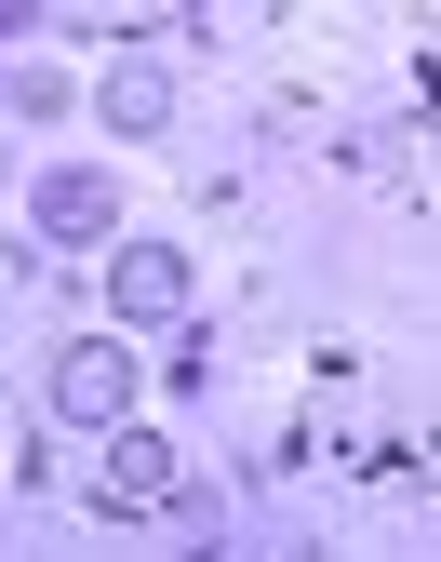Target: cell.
<instances>
[{
	"label": "cell",
	"mask_w": 441,
	"mask_h": 562,
	"mask_svg": "<svg viewBox=\"0 0 441 562\" xmlns=\"http://www.w3.org/2000/svg\"><path fill=\"white\" fill-rule=\"evenodd\" d=\"M161 496H174V442L108 429V509H161Z\"/></svg>",
	"instance_id": "obj_2"
},
{
	"label": "cell",
	"mask_w": 441,
	"mask_h": 562,
	"mask_svg": "<svg viewBox=\"0 0 441 562\" xmlns=\"http://www.w3.org/2000/svg\"><path fill=\"white\" fill-rule=\"evenodd\" d=\"M174 295H188V268H174L161 241H134V255H121V322H174Z\"/></svg>",
	"instance_id": "obj_4"
},
{
	"label": "cell",
	"mask_w": 441,
	"mask_h": 562,
	"mask_svg": "<svg viewBox=\"0 0 441 562\" xmlns=\"http://www.w3.org/2000/svg\"><path fill=\"white\" fill-rule=\"evenodd\" d=\"M121 402H134L121 348H67V362H54V415H67V429H121Z\"/></svg>",
	"instance_id": "obj_1"
},
{
	"label": "cell",
	"mask_w": 441,
	"mask_h": 562,
	"mask_svg": "<svg viewBox=\"0 0 441 562\" xmlns=\"http://www.w3.org/2000/svg\"><path fill=\"white\" fill-rule=\"evenodd\" d=\"M41 228H54V241H94V228H108V175H54V188H41Z\"/></svg>",
	"instance_id": "obj_5"
},
{
	"label": "cell",
	"mask_w": 441,
	"mask_h": 562,
	"mask_svg": "<svg viewBox=\"0 0 441 562\" xmlns=\"http://www.w3.org/2000/svg\"><path fill=\"white\" fill-rule=\"evenodd\" d=\"M94 108H108L121 134H161V121H174V81H161V67H147V54H121V67H108V94H94Z\"/></svg>",
	"instance_id": "obj_3"
}]
</instances>
